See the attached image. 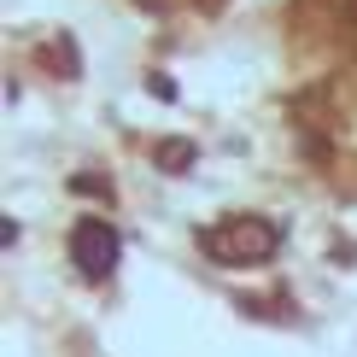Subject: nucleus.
I'll return each instance as SVG.
<instances>
[{
    "mask_svg": "<svg viewBox=\"0 0 357 357\" xmlns=\"http://www.w3.org/2000/svg\"><path fill=\"white\" fill-rule=\"evenodd\" d=\"M117 258H123V241H117L112 222L82 217L77 229H70V264H77L88 281H106V275L117 270Z\"/></svg>",
    "mask_w": 357,
    "mask_h": 357,
    "instance_id": "2",
    "label": "nucleus"
},
{
    "mask_svg": "<svg viewBox=\"0 0 357 357\" xmlns=\"http://www.w3.org/2000/svg\"><path fill=\"white\" fill-rule=\"evenodd\" d=\"M153 158H158V170H176V176H182V170H193V158H199V153H193V141H158Z\"/></svg>",
    "mask_w": 357,
    "mask_h": 357,
    "instance_id": "3",
    "label": "nucleus"
},
{
    "mask_svg": "<svg viewBox=\"0 0 357 357\" xmlns=\"http://www.w3.org/2000/svg\"><path fill=\"white\" fill-rule=\"evenodd\" d=\"M199 252L211 264H229V270H252V264H270L275 252H281V222L270 217H222L211 222V229H199Z\"/></svg>",
    "mask_w": 357,
    "mask_h": 357,
    "instance_id": "1",
    "label": "nucleus"
},
{
    "mask_svg": "<svg viewBox=\"0 0 357 357\" xmlns=\"http://www.w3.org/2000/svg\"><path fill=\"white\" fill-rule=\"evenodd\" d=\"M70 188H77V193H94V199H112V182H100L94 170H88V176H77Z\"/></svg>",
    "mask_w": 357,
    "mask_h": 357,
    "instance_id": "4",
    "label": "nucleus"
}]
</instances>
